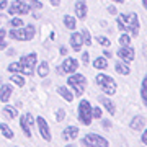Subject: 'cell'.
Instances as JSON below:
<instances>
[{
    "instance_id": "cell-1",
    "label": "cell",
    "mask_w": 147,
    "mask_h": 147,
    "mask_svg": "<svg viewBox=\"0 0 147 147\" xmlns=\"http://www.w3.org/2000/svg\"><path fill=\"white\" fill-rule=\"evenodd\" d=\"M116 26L123 33H129L131 38H137L139 28H141L139 16L134 11H131V13H119L116 16Z\"/></svg>"
},
{
    "instance_id": "cell-2",
    "label": "cell",
    "mask_w": 147,
    "mask_h": 147,
    "mask_svg": "<svg viewBox=\"0 0 147 147\" xmlns=\"http://www.w3.org/2000/svg\"><path fill=\"white\" fill-rule=\"evenodd\" d=\"M95 80H96V85L100 87V90L105 95L113 96V95L116 93V90H118V84H116V80L113 79V77L106 75V74H98V75L95 77Z\"/></svg>"
},
{
    "instance_id": "cell-3",
    "label": "cell",
    "mask_w": 147,
    "mask_h": 147,
    "mask_svg": "<svg viewBox=\"0 0 147 147\" xmlns=\"http://www.w3.org/2000/svg\"><path fill=\"white\" fill-rule=\"evenodd\" d=\"M36 34V28L33 25H26V26H20V28H11L8 31V36L15 41H31Z\"/></svg>"
},
{
    "instance_id": "cell-4",
    "label": "cell",
    "mask_w": 147,
    "mask_h": 147,
    "mask_svg": "<svg viewBox=\"0 0 147 147\" xmlns=\"http://www.w3.org/2000/svg\"><path fill=\"white\" fill-rule=\"evenodd\" d=\"M77 116H79V121L84 124V126H90L92 124V119H93V108L90 105L88 100H80L79 108H77Z\"/></svg>"
},
{
    "instance_id": "cell-5",
    "label": "cell",
    "mask_w": 147,
    "mask_h": 147,
    "mask_svg": "<svg viewBox=\"0 0 147 147\" xmlns=\"http://www.w3.org/2000/svg\"><path fill=\"white\" fill-rule=\"evenodd\" d=\"M67 85L74 90V95H75V96H82L84 92H85V87H87V79H85V75L75 72V74H72V75H69Z\"/></svg>"
},
{
    "instance_id": "cell-6",
    "label": "cell",
    "mask_w": 147,
    "mask_h": 147,
    "mask_svg": "<svg viewBox=\"0 0 147 147\" xmlns=\"http://www.w3.org/2000/svg\"><path fill=\"white\" fill-rule=\"evenodd\" d=\"M38 62V54L36 53H28L20 57L21 64V74L23 75H33L34 74V67Z\"/></svg>"
},
{
    "instance_id": "cell-7",
    "label": "cell",
    "mask_w": 147,
    "mask_h": 147,
    "mask_svg": "<svg viewBox=\"0 0 147 147\" xmlns=\"http://www.w3.org/2000/svg\"><path fill=\"white\" fill-rule=\"evenodd\" d=\"M84 147H110V142L106 141L103 136L96 134V132H88L87 136L80 141Z\"/></svg>"
},
{
    "instance_id": "cell-8",
    "label": "cell",
    "mask_w": 147,
    "mask_h": 147,
    "mask_svg": "<svg viewBox=\"0 0 147 147\" xmlns=\"http://www.w3.org/2000/svg\"><path fill=\"white\" fill-rule=\"evenodd\" d=\"M33 8L30 5H28L26 2H23V0H15V2H11V3H8V7H7V11H8V15L15 16V15H28L30 11H31Z\"/></svg>"
},
{
    "instance_id": "cell-9",
    "label": "cell",
    "mask_w": 147,
    "mask_h": 147,
    "mask_svg": "<svg viewBox=\"0 0 147 147\" xmlns=\"http://www.w3.org/2000/svg\"><path fill=\"white\" fill-rule=\"evenodd\" d=\"M77 69H79V61L74 57H67L61 65H57V74L59 75H64V74L72 75V74L77 72Z\"/></svg>"
},
{
    "instance_id": "cell-10",
    "label": "cell",
    "mask_w": 147,
    "mask_h": 147,
    "mask_svg": "<svg viewBox=\"0 0 147 147\" xmlns=\"http://www.w3.org/2000/svg\"><path fill=\"white\" fill-rule=\"evenodd\" d=\"M36 124H38V129H39V134H41L42 139H44L46 142H51V141H53V136H51L49 124H47V121L44 119L42 116H38V118H36Z\"/></svg>"
},
{
    "instance_id": "cell-11",
    "label": "cell",
    "mask_w": 147,
    "mask_h": 147,
    "mask_svg": "<svg viewBox=\"0 0 147 147\" xmlns=\"http://www.w3.org/2000/svg\"><path fill=\"white\" fill-rule=\"evenodd\" d=\"M116 56L121 59V61H124V62H132L134 61V57H136V53H134V49H132L131 46H121L119 49H118V53H116Z\"/></svg>"
},
{
    "instance_id": "cell-12",
    "label": "cell",
    "mask_w": 147,
    "mask_h": 147,
    "mask_svg": "<svg viewBox=\"0 0 147 147\" xmlns=\"http://www.w3.org/2000/svg\"><path fill=\"white\" fill-rule=\"evenodd\" d=\"M74 8H75V16H77L79 20H85V18H87L88 7H87V2H85V0H77Z\"/></svg>"
},
{
    "instance_id": "cell-13",
    "label": "cell",
    "mask_w": 147,
    "mask_h": 147,
    "mask_svg": "<svg viewBox=\"0 0 147 147\" xmlns=\"http://www.w3.org/2000/svg\"><path fill=\"white\" fill-rule=\"evenodd\" d=\"M84 38H82V33H72L70 34V47H72L74 51H82V46H84Z\"/></svg>"
},
{
    "instance_id": "cell-14",
    "label": "cell",
    "mask_w": 147,
    "mask_h": 147,
    "mask_svg": "<svg viewBox=\"0 0 147 147\" xmlns=\"http://www.w3.org/2000/svg\"><path fill=\"white\" fill-rule=\"evenodd\" d=\"M146 123L147 121L142 115H136L131 119V123H129V127H131L132 131H142V129L146 127Z\"/></svg>"
},
{
    "instance_id": "cell-15",
    "label": "cell",
    "mask_w": 147,
    "mask_h": 147,
    "mask_svg": "<svg viewBox=\"0 0 147 147\" xmlns=\"http://www.w3.org/2000/svg\"><path fill=\"white\" fill-rule=\"evenodd\" d=\"M11 95H13V87L10 84H3L0 87V101L2 103H8Z\"/></svg>"
},
{
    "instance_id": "cell-16",
    "label": "cell",
    "mask_w": 147,
    "mask_h": 147,
    "mask_svg": "<svg viewBox=\"0 0 147 147\" xmlns=\"http://www.w3.org/2000/svg\"><path fill=\"white\" fill-rule=\"evenodd\" d=\"M79 136V127L77 126H67L62 131V139L64 141H74Z\"/></svg>"
},
{
    "instance_id": "cell-17",
    "label": "cell",
    "mask_w": 147,
    "mask_h": 147,
    "mask_svg": "<svg viewBox=\"0 0 147 147\" xmlns=\"http://www.w3.org/2000/svg\"><path fill=\"white\" fill-rule=\"evenodd\" d=\"M115 70L119 74V75H129V74H131V67L127 65V62L121 61V59L115 64Z\"/></svg>"
},
{
    "instance_id": "cell-18",
    "label": "cell",
    "mask_w": 147,
    "mask_h": 147,
    "mask_svg": "<svg viewBox=\"0 0 147 147\" xmlns=\"http://www.w3.org/2000/svg\"><path fill=\"white\" fill-rule=\"evenodd\" d=\"M2 113L5 116V119H15L16 116H18V110H16V106H11V105H5L2 108Z\"/></svg>"
},
{
    "instance_id": "cell-19",
    "label": "cell",
    "mask_w": 147,
    "mask_h": 147,
    "mask_svg": "<svg viewBox=\"0 0 147 147\" xmlns=\"http://www.w3.org/2000/svg\"><path fill=\"white\" fill-rule=\"evenodd\" d=\"M100 103L103 105V108H105V110L108 111V113H110L111 116H113V115L116 113L115 103H113V101H111L110 98H108V96H100Z\"/></svg>"
},
{
    "instance_id": "cell-20",
    "label": "cell",
    "mask_w": 147,
    "mask_h": 147,
    "mask_svg": "<svg viewBox=\"0 0 147 147\" xmlns=\"http://www.w3.org/2000/svg\"><path fill=\"white\" fill-rule=\"evenodd\" d=\"M62 23L64 26L67 28V30H75V26H77V16H72V15H64L62 16Z\"/></svg>"
},
{
    "instance_id": "cell-21",
    "label": "cell",
    "mask_w": 147,
    "mask_h": 147,
    "mask_svg": "<svg viewBox=\"0 0 147 147\" xmlns=\"http://www.w3.org/2000/svg\"><path fill=\"white\" fill-rule=\"evenodd\" d=\"M57 93L62 96L65 101H69V103H72L74 101V98H75V95H72V92L67 88V87H59L57 88Z\"/></svg>"
},
{
    "instance_id": "cell-22",
    "label": "cell",
    "mask_w": 147,
    "mask_h": 147,
    "mask_svg": "<svg viewBox=\"0 0 147 147\" xmlns=\"http://www.w3.org/2000/svg\"><path fill=\"white\" fill-rule=\"evenodd\" d=\"M20 127H21V131H23V134L26 137H31V126L28 124V121H26V116L23 115V116H20Z\"/></svg>"
},
{
    "instance_id": "cell-23",
    "label": "cell",
    "mask_w": 147,
    "mask_h": 147,
    "mask_svg": "<svg viewBox=\"0 0 147 147\" xmlns=\"http://www.w3.org/2000/svg\"><path fill=\"white\" fill-rule=\"evenodd\" d=\"M0 132H2V136L5 137V139H8V141H11V139L15 137L13 131L10 129V126H8L7 123H2V124H0Z\"/></svg>"
},
{
    "instance_id": "cell-24",
    "label": "cell",
    "mask_w": 147,
    "mask_h": 147,
    "mask_svg": "<svg viewBox=\"0 0 147 147\" xmlns=\"http://www.w3.org/2000/svg\"><path fill=\"white\" fill-rule=\"evenodd\" d=\"M93 67L98 69V70H105L108 67V61H106L105 56H98V57L93 61Z\"/></svg>"
},
{
    "instance_id": "cell-25",
    "label": "cell",
    "mask_w": 147,
    "mask_h": 147,
    "mask_svg": "<svg viewBox=\"0 0 147 147\" xmlns=\"http://www.w3.org/2000/svg\"><path fill=\"white\" fill-rule=\"evenodd\" d=\"M141 98H142V103L146 105V108H147V74L144 75V79H142V82H141Z\"/></svg>"
},
{
    "instance_id": "cell-26",
    "label": "cell",
    "mask_w": 147,
    "mask_h": 147,
    "mask_svg": "<svg viewBox=\"0 0 147 147\" xmlns=\"http://www.w3.org/2000/svg\"><path fill=\"white\" fill-rule=\"evenodd\" d=\"M10 82H13L18 87H25V77L20 75V74H11L10 75Z\"/></svg>"
},
{
    "instance_id": "cell-27",
    "label": "cell",
    "mask_w": 147,
    "mask_h": 147,
    "mask_svg": "<svg viewBox=\"0 0 147 147\" xmlns=\"http://www.w3.org/2000/svg\"><path fill=\"white\" fill-rule=\"evenodd\" d=\"M47 74H49V64H47L46 61H44V62H41L39 65H38V75L44 79Z\"/></svg>"
},
{
    "instance_id": "cell-28",
    "label": "cell",
    "mask_w": 147,
    "mask_h": 147,
    "mask_svg": "<svg viewBox=\"0 0 147 147\" xmlns=\"http://www.w3.org/2000/svg\"><path fill=\"white\" fill-rule=\"evenodd\" d=\"M7 49V28H0V51Z\"/></svg>"
},
{
    "instance_id": "cell-29",
    "label": "cell",
    "mask_w": 147,
    "mask_h": 147,
    "mask_svg": "<svg viewBox=\"0 0 147 147\" xmlns=\"http://www.w3.org/2000/svg\"><path fill=\"white\" fill-rule=\"evenodd\" d=\"M82 38H84V42H85V46H92L93 42H92V34H90V31L87 30V28H84L82 30Z\"/></svg>"
},
{
    "instance_id": "cell-30",
    "label": "cell",
    "mask_w": 147,
    "mask_h": 147,
    "mask_svg": "<svg viewBox=\"0 0 147 147\" xmlns=\"http://www.w3.org/2000/svg\"><path fill=\"white\" fill-rule=\"evenodd\" d=\"M119 46H129V44H131V34H129V33H123V34H121L119 36Z\"/></svg>"
},
{
    "instance_id": "cell-31",
    "label": "cell",
    "mask_w": 147,
    "mask_h": 147,
    "mask_svg": "<svg viewBox=\"0 0 147 147\" xmlns=\"http://www.w3.org/2000/svg\"><path fill=\"white\" fill-rule=\"evenodd\" d=\"M7 70L10 74H21V64L20 62H11Z\"/></svg>"
},
{
    "instance_id": "cell-32",
    "label": "cell",
    "mask_w": 147,
    "mask_h": 147,
    "mask_svg": "<svg viewBox=\"0 0 147 147\" xmlns=\"http://www.w3.org/2000/svg\"><path fill=\"white\" fill-rule=\"evenodd\" d=\"M10 26L11 28H20L23 26V20H21V16H13L10 20Z\"/></svg>"
},
{
    "instance_id": "cell-33",
    "label": "cell",
    "mask_w": 147,
    "mask_h": 147,
    "mask_svg": "<svg viewBox=\"0 0 147 147\" xmlns=\"http://www.w3.org/2000/svg\"><path fill=\"white\" fill-rule=\"evenodd\" d=\"M23 2H26L28 5L31 7V8H34V10H39V8H42V3L39 2V0H23Z\"/></svg>"
},
{
    "instance_id": "cell-34",
    "label": "cell",
    "mask_w": 147,
    "mask_h": 147,
    "mask_svg": "<svg viewBox=\"0 0 147 147\" xmlns=\"http://www.w3.org/2000/svg\"><path fill=\"white\" fill-rule=\"evenodd\" d=\"M96 42H98V44H101L103 47L111 46V41H110V39H108L106 36H96Z\"/></svg>"
},
{
    "instance_id": "cell-35",
    "label": "cell",
    "mask_w": 147,
    "mask_h": 147,
    "mask_svg": "<svg viewBox=\"0 0 147 147\" xmlns=\"http://www.w3.org/2000/svg\"><path fill=\"white\" fill-rule=\"evenodd\" d=\"M101 116H103V110H101L100 106H95L93 108V118L95 119H100Z\"/></svg>"
},
{
    "instance_id": "cell-36",
    "label": "cell",
    "mask_w": 147,
    "mask_h": 147,
    "mask_svg": "<svg viewBox=\"0 0 147 147\" xmlns=\"http://www.w3.org/2000/svg\"><path fill=\"white\" fill-rule=\"evenodd\" d=\"M64 118H65V111H64V108H59L57 113H56V119L61 123V121H64Z\"/></svg>"
},
{
    "instance_id": "cell-37",
    "label": "cell",
    "mask_w": 147,
    "mask_h": 147,
    "mask_svg": "<svg viewBox=\"0 0 147 147\" xmlns=\"http://www.w3.org/2000/svg\"><path fill=\"white\" fill-rule=\"evenodd\" d=\"M141 142L144 144V146H147V127H144V129H142V134H141Z\"/></svg>"
},
{
    "instance_id": "cell-38",
    "label": "cell",
    "mask_w": 147,
    "mask_h": 147,
    "mask_svg": "<svg viewBox=\"0 0 147 147\" xmlns=\"http://www.w3.org/2000/svg\"><path fill=\"white\" fill-rule=\"evenodd\" d=\"M88 62H90V54L85 51V53L82 54V64H84V65H87Z\"/></svg>"
},
{
    "instance_id": "cell-39",
    "label": "cell",
    "mask_w": 147,
    "mask_h": 147,
    "mask_svg": "<svg viewBox=\"0 0 147 147\" xmlns=\"http://www.w3.org/2000/svg\"><path fill=\"white\" fill-rule=\"evenodd\" d=\"M106 10H108V13H110V15H118V10H116L115 5H110Z\"/></svg>"
},
{
    "instance_id": "cell-40",
    "label": "cell",
    "mask_w": 147,
    "mask_h": 147,
    "mask_svg": "<svg viewBox=\"0 0 147 147\" xmlns=\"http://www.w3.org/2000/svg\"><path fill=\"white\" fill-rule=\"evenodd\" d=\"M101 124H103L105 129H110V127H111V121L110 119H101Z\"/></svg>"
},
{
    "instance_id": "cell-41",
    "label": "cell",
    "mask_w": 147,
    "mask_h": 147,
    "mask_svg": "<svg viewBox=\"0 0 147 147\" xmlns=\"http://www.w3.org/2000/svg\"><path fill=\"white\" fill-rule=\"evenodd\" d=\"M8 7V0H0V10H7Z\"/></svg>"
},
{
    "instance_id": "cell-42",
    "label": "cell",
    "mask_w": 147,
    "mask_h": 147,
    "mask_svg": "<svg viewBox=\"0 0 147 147\" xmlns=\"http://www.w3.org/2000/svg\"><path fill=\"white\" fill-rule=\"evenodd\" d=\"M49 3H51L53 7H57L59 3H61V0H49Z\"/></svg>"
},
{
    "instance_id": "cell-43",
    "label": "cell",
    "mask_w": 147,
    "mask_h": 147,
    "mask_svg": "<svg viewBox=\"0 0 147 147\" xmlns=\"http://www.w3.org/2000/svg\"><path fill=\"white\" fill-rule=\"evenodd\" d=\"M61 54H62V56H67V47H65V46L61 47Z\"/></svg>"
},
{
    "instance_id": "cell-44",
    "label": "cell",
    "mask_w": 147,
    "mask_h": 147,
    "mask_svg": "<svg viewBox=\"0 0 147 147\" xmlns=\"http://www.w3.org/2000/svg\"><path fill=\"white\" fill-rule=\"evenodd\" d=\"M103 56L108 59V57H111V53H110V51H103Z\"/></svg>"
},
{
    "instance_id": "cell-45",
    "label": "cell",
    "mask_w": 147,
    "mask_h": 147,
    "mask_svg": "<svg viewBox=\"0 0 147 147\" xmlns=\"http://www.w3.org/2000/svg\"><path fill=\"white\" fill-rule=\"evenodd\" d=\"M142 5H144V8H146V11H147V0H142Z\"/></svg>"
},
{
    "instance_id": "cell-46",
    "label": "cell",
    "mask_w": 147,
    "mask_h": 147,
    "mask_svg": "<svg viewBox=\"0 0 147 147\" xmlns=\"http://www.w3.org/2000/svg\"><path fill=\"white\" fill-rule=\"evenodd\" d=\"M111 2H115V3H123L124 0H111Z\"/></svg>"
},
{
    "instance_id": "cell-47",
    "label": "cell",
    "mask_w": 147,
    "mask_h": 147,
    "mask_svg": "<svg viewBox=\"0 0 147 147\" xmlns=\"http://www.w3.org/2000/svg\"><path fill=\"white\" fill-rule=\"evenodd\" d=\"M65 147H75V146H74V144H67Z\"/></svg>"
}]
</instances>
